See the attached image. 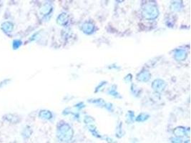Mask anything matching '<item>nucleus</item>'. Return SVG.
<instances>
[{"label": "nucleus", "instance_id": "obj_1", "mask_svg": "<svg viewBox=\"0 0 191 143\" xmlns=\"http://www.w3.org/2000/svg\"><path fill=\"white\" fill-rule=\"evenodd\" d=\"M141 16L147 21H155L160 17V11L155 1H145L141 4Z\"/></svg>", "mask_w": 191, "mask_h": 143}, {"label": "nucleus", "instance_id": "obj_2", "mask_svg": "<svg viewBox=\"0 0 191 143\" xmlns=\"http://www.w3.org/2000/svg\"><path fill=\"white\" fill-rule=\"evenodd\" d=\"M57 138L60 142L68 143L74 138V131L72 126L65 120H60L57 125Z\"/></svg>", "mask_w": 191, "mask_h": 143}, {"label": "nucleus", "instance_id": "obj_3", "mask_svg": "<svg viewBox=\"0 0 191 143\" xmlns=\"http://www.w3.org/2000/svg\"><path fill=\"white\" fill-rule=\"evenodd\" d=\"M80 31L85 35L90 36L96 33L97 31V27L94 22L92 19H86L80 25Z\"/></svg>", "mask_w": 191, "mask_h": 143}, {"label": "nucleus", "instance_id": "obj_4", "mask_svg": "<svg viewBox=\"0 0 191 143\" xmlns=\"http://www.w3.org/2000/svg\"><path fill=\"white\" fill-rule=\"evenodd\" d=\"M87 102L90 104H92V105H97L99 107L105 109L107 111H108L109 112H114V111H115V107H114L113 104L109 102H106L103 98H90V99H87Z\"/></svg>", "mask_w": 191, "mask_h": 143}, {"label": "nucleus", "instance_id": "obj_5", "mask_svg": "<svg viewBox=\"0 0 191 143\" xmlns=\"http://www.w3.org/2000/svg\"><path fill=\"white\" fill-rule=\"evenodd\" d=\"M54 12V6L52 3L50 1L44 3L39 10V14L42 16V19L44 21H49Z\"/></svg>", "mask_w": 191, "mask_h": 143}, {"label": "nucleus", "instance_id": "obj_6", "mask_svg": "<svg viewBox=\"0 0 191 143\" xmlns=\"http://www.w3.org/2000/svg\"><path fill=\"white\" fill-rule=\"evenodd\" d=\"M189 52L184 47H179L173 50V57L176 62H183L187 59Z\"/></svg>", "mask_w": 191, "mask_h": 143}, {"label": "nucleus", "instance_id": "obj_7", "mask_svg": "<svg viewBox=\"0 0 191 143\" xmlns=\"http://www.w3.org/2000/svg\"><path fill=\"white\" fill-rule=\"evenodd\" d=\"M167 87V82L161 78L154 79L151 82V88L155 93L160 94L165 90Z\"/></svg>", "mask_w": 191, "mask_h": 143}, {"label": "nucleus", "instance_id": "obj_8", "mask_svg": "<svg viewBox=\"0 0 191 143\" xmlns=\"http://www.w3.org/2000/svg\"><path fill=\"white\" fill-rule=\"evenodd\" d=\"M152 74L147 68H143L140 69L135 75V80L138 82L147 83L151 80Z\"/></svg>", "mask_w": 191, "mask_h": 143}, {"label": "nucleus", "instance_id": "obj_9", "mask_svg": "<svg viewBox=\"0 0 191 143\" xmlns=\"http://www.w3.org/2000/svg\"><path fill=\"white\" fill-rule=\"evenodd\" d=\"M56 22L59 26L64 28H67L71 24V18L69 14L66 12L60 13L56 18Z\"/></svg>", "mask_w": 191, "mask_h": 143}, {"label": "nucleus", "instance_id": "obj_10", "mask_svg": "<svg viewBox=\"0 0 191 143\" xmlns=\"http://www.w3.org/2000/svg\"><path fill=\"white\" fill-rule=\"evenodd\" d=\"M169 7L170 12L173 14H175V13L182 12L185 10V4L183 1L175 0L170 2Z\"/></svg>", "mask_w": 191, "mask_h": 143}, {"label": "nucleus", "instance_id": "obj_11", "mask_svg": "<svg viewBox=\"0 0 191 143\" xmlns=\"http://www.w3.org/2000/svg\"><path fill=\"white\" fill-rule=\"evenodd\" d=\"M174 136L176 137H180V138H183V137L189 136L190 132V129L189 127L186 126H177L173 129V130Z\"/></svg>", "mask_w": 191, "mask_h": 143}, {"label": "nucleus", "instance_id": "obj_12", "mask_svg": "<svg viewBox=\"0 0 191 143\" xmlns=\"http://www.w3.org/2000/svg\"><path fill=\"white\" fill-rule=\"evenodd\" d=\"M106 92L109 96L112 97L113 98L122 99V96H121V95L118 90V85H116L115 84H112L110 87H108L107 89Z\"/></svg>", "mask_w": 191, "mask_h": 143}, {"label": "nucleus", "instance_id": "obj_13", "mask_svg": "<svg viewBox=\"0 0 191 143\" xmlns=\"http://www.w3.org/2000/svg\"><path fill=\"white\" fill-rule=\"evenodd\" d=\"M38 116L39 118L44 120H48V121H50L54 118V114L52 113V112L49 110H41L39 112Z\"/></svg>", "mask_w": 191, "mask_h": 143}, {"label": "nucleus", "instance_id": "obj_14", "mask_svg": "<svg viewBox=\"0 0 191 143\" xmlns=\"http://www.w3.org/2000/svg\"><path fill=\"white\" fill-rule=\"evenodd\" d=\"M87 129L89 130V132L92 134V136H94V138H99V139H103V137L101 134L100 133V132L97 129V127L94 124H91L87 125Z\"/></svg>", "mask_w": 191, "mask_h": 143}, {"label": "nucleus", "instance_id": "obj_15", "mask_svg": "<svg viewBox=\"0 0 191 143\" xmlns=\"http://www.w3.org/2000/svg\"><path fill=\"white\" fill-rule=\"evenodd\" d=\"M130 92H131L132 95L135 97H140L142 95V92H143V90L140 87H139L135 83L132 82L130 83Z\"/></svg>", "mask_w": 191, "mask_h": 143}, {"label": "nucleus", "instance_id": "obj_16", "mask_svg": "<svg viewBox=\"0 0 191 143\" xmlns=\"http://www.w3.org/2000/svg\"><path fill=\"white\" fill-rule=\"evenodd\" d=\"M175 14H173V13H172V14H170L169 15H168V17L165 18V25H166L168 27L173 28V27H174L175 25L176 17H175Z\"/></svg>", "mask_w": 191, "mask_h": 143}, {"label": "nucleus", "instance_id": "obj_17", "mask_svg": "<svg viewBox=\"0 0 191 143\" xmlns=\"http://www.w3.org/2000/svg\"><path fill=\"white\" fill-rule=\"evenodd\" d=\"M150 115L147 112H140L138 114L135 116V122L139 123H143L149 120Z\"/></svg>", "mask_w": 191, "mask_h": 143}, {"label": "nucleus", "instance_id": "obj_18", "mask_svg": "<svg viewBox=\"0 0 191 143\" xmlns=\"http://www.w3.org/2000/svg\"><path fill=\"white\" fill-rule=\"evenodd\" d=\"M1 30L4 32V33H11L14 29V25L11 22H4L1 25Z\"/></svg>", "mask_w": 191, "mask_h": 143}, {"label": "nucleus", "instance_id": "obj_19", "mask_svg": "<svg viewBox=\"0 0 191 143\" xmlns=\"http://www.w3.org/2000/svg\"><path fill=\"white\" fill-rule=\"evenodd\" d=\"M4 119L10 123H17L20 122V117L13 114H8L4 116Z\"/></svg>", "mask_w": 191, "mask_h": 143}, {"label": "nucleus", "instance_id": "obj_20", "mask_svg": "<svg viewBox=\"0 0 191 143\" xmlns=\"http://www.w3.org/2000/svg\"><path fill=\"white\" fill-rule=\"evenodd\" d=\"M135 113L133 110H128L126 113V121L128 123H133L135 122Z\"/></svg>", "mask_w": 191, "mask_h": 143}, {"label": "nucleus", "instance_id": "obj_21", "mask_svg": "<svg viewBox=\"0 0 191 143\" xmlns=\"http://www.w3.org/2000/svg\"><path fill=\"white\" fill-rule=\"evenodd\" d=\"M107 84V81H105V80H103V81L100 82L96 85L95 88H94V93H98V92H100L103 90H104L105 87H106Z\"/></svg>", "mask_w": 191, "mask_h": 143}, {"label": "nucleus", "instance_id": "obj_22", "mask_svg": "<svg viewBox=\"0 0 191 143\" xmlns=\"http://www.w3.org/2000/svg\"><path fill=\"white\" fill-rule=\"evenodd\" d=\"M82 121H83V123H85L86 125L94 124V123H95V120H94V117H93L92 116L90 115V114H85L83 117Z\"/></svg>", "mask_w": 191, "mask_h": 143}, {"label": "nucleus", "instance_id": "obj_23", "mask_svg": "<svg viewBox=\"0 0 191 143\" xmlns=\"http://www.w3.org/2000/svg\"><path fill=\"white\" fill-rule=\"evenodd\" d=\"M32 133V129L30 126H26L22 131V136L24 138H29Z\"/></svg>", "mask_w": 191, "mask_h": 143}, {"label": "nucleus", "instance_id": "obj_24", "mask_svg": "<svg viewBox=\"0 0 191 143\" xmlns=\"http://www.w3.org/2000/svg\"><path fill=\"white\" fill-rule=\"evenodd\" d=\"M116 137L118 138H120L123 136V129H122V123H120L116 127Z\"/></svg>", "mask_w": 191, "mask_h": 143}, {"label": "nucleus", "instance_id": "obj_25", "mask_svg": "<svg viewBox=\"0 0 191 143\" xmlns=\"http://www.w3.org/2000/svg\"><path fill=\"white\" fill-rule=\"evenodd\" d=\"M85 107H86L85 103L84 102H82V101L77 102V103H75V105H74V108L76 110L77 112L81 111V110H84Z\"/></svg>", "mask_w": 191, "mask_h": 143}, {"label": "nucleus", "instance_id": "obj_26", "mask_svg": "<svg viewBox=\"0 0 191 143\" xmlns=\"http://www.w3.org/2000/svg\"><path fill=\"white\" fill-rule=\"evenodd\" d=\"M22 44V42L20 39H14L12 42V48L14 50H18Z\"/></svg>", "mask_w": 191, "mask_h": 143}, {"label": "nucleus", "instance_id": "obj_27", "mask_svg": "<svg viewBox=\"0 0 191 143\" xmlns=\"http://www.w3.org/2000/svg\"><path fill=\"white\" fill-rule=\"evenodd\" d=\"M123 80L126 83H132L133 80V75L131 73H128L124 77Z\"/></svg>", "mask_w": 191, "mask_h": 143}, {"label": "nucleus", "instance_id": "obj_28", "mask_svg": "<svg viewBox=\"0 0 191 143\" xmlns=\"http://www.w3.org/2000/svg\"><path fill=\"white\" fill-rule=\"evenodd\" d=\"M183 140L182 138H180V137H176V136H173L170 138V142L172 143H182L183 142Z\"/></svg>", "mask_w": 191, "mask_h": 143}, {"label": "nucleus", "instance_id": "obj_29", "mask_svg": "<svg viewBox=\"0 0 191 143\" xmlns=\"http://www.w3.org/2000/svg\"><path fill=\"white\" fill-rule=\"evenodd\" d=\"M71 115H72V118H73L75 120H76V121H80V120L81 116H80V113L79 112L72 111Z\"/></svg>", "mask_w": 191, "mask_h": 143}, {"label": "nucleus", "instance_id": "obj_30", "mask_svg": "<svg viewBox=\"0 0 191 143\" xmlns=\"http://www.w3.org/2000/svg\"><path fill=\"white\" fill-rule=\"evenodd\" d=\"M40 37V32H35V34H33L29 38V41L30 42H34V41H37L38 39Z\"/></svg>", "mask_w": 191, "mask_h": 143}, {"label": "nucleus", "instance_id": "obj_31", "mask_svg": "<svg viewBox=\"0 0 191 143\" xmlns=\"http://www.w3.org/2000/svg\"><path fill=\"white\" fill-rule=\"evenodd\" d=\"M107 68L109 69H111V70H120V69H121L120 66H119V65H118L117 64H112V65H109V66L107 67Z\"/></svg>", "mask_w": 191, "mask_h": 143}, {"label": "nucleus", "instance_id": "obj_32", "mask_svg": "<svg viewBox=\"0 0 191 143\" xmlns=\"http://www.w3.org/2000/svg\"><path fill=\"white\" fill-rule=\"evenodd\" d=\"M72 112V111L70 110V108H69V107H67V108L64 109L63 112H62V114H63V115L65 116V117H67V116L71 115Z\"/></svg>", "mask_w": 191, "mask_h": 143}, {"label": "nucleus", "instance_id": "obj_33", "mask_svg": "<svg viewBox=\"0 0 191 143\" xmlns=\"http://www.w3.org/2000/svg\"><path fill=\"white\" fill-rule=\"evenodd\" d=\"M10 82V80H4V81L1 82H0V88H1V87H4L5 85H7V84H8V82Z\"/></svg>", "mask_w": 191, "mask_h": 143}, {"label": "nucleus", "instance_id": "obj_34", "mask_svg": "<svg viewBox=\"0 0 191 143\" xmlns=\"http://www.w3.org/2000/svg\"><path fill=\"white\" fill-rule=\"evenodd\" d=\"M105 140L107 142H109V143H115V142H114V140L112 139L111 138H109V137H105Z\"/></svg>", "mask_w": 191, "mask_h": 143}, {"label": "nucleus", "instance_id": "obj_35", "mask_svg": "<svg viewBox=\"0 0 191 143\" xmlns=\"http://www.w3.org/2000/svg\"><path fill=\"white\" fill-rule=\"evenodd\" d=\"M184 143H190V139H188V140H185Z\"/></svg>", "mask_w": 191, "mask_h": 143}]
</instances>
